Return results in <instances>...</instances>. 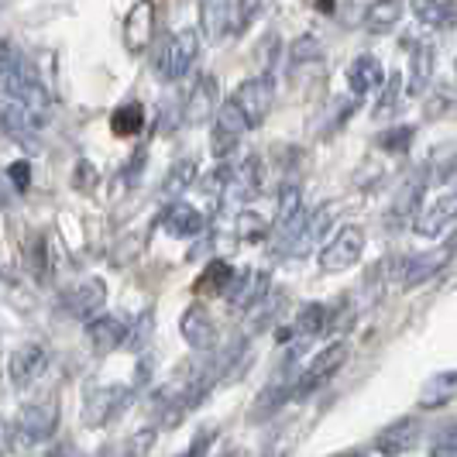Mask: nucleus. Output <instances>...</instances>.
Returning a JSON list of instances; mask_svg holds the SVG:
<instances>
[{
    "instance_id": "1",
    "label": "nucleus",
    "mask_w": 457,
    "mask_h": 457,
    "mask_svg": "<svg viewBox=\"0 0 457 457\" xmlns=\"http://www.w3.org/2000/svg\"><path fill=\"white\" fill-rule=\"evenodd\" d=\"M196 55H200V31H196V28H179V31H172L169 38H162L152 66L159 72V79L176 83V79H183L186 72L193 69Z\"/></svg>"
},
{
    "instance_id": "21",
    "label": "nucleus",
    "mask_w": 457,
    "mask_h": 457,
    "mask_svg": "<svg viewBox=\"0 0 457 457\" xmlns=\"http://www.w3.org/2000/svg\"><path fill=\"white\" fill-rule=\"evenodd\" d=\"M204 224H206L204 213L196 206L179 204V200L162 213V228H165V234H172V237H196V234H204Z\"/></svg>"
},
{
    "instance_id": "38",
    "label": "nucleus",
    "mask_w": 457,
    "mask_h": 457,
    "mask_svg": "<svg viewBox=\"0 0 457 457\" xmlns=\"http://www.w3.org/2000/svg\"><path fill=\"white\" fill-rule=\"evenodd\" d=\"M427 457H457V423L444 427V430L436 434L434 447H430V454Z\"/></svg>"
},
{
    "instance_id": "5",
    "label": "nucleus",
    "mask_w": 457,
    "mask_h": 457,
    "mask_svg": "<svg viewBox=\"0 0 457 457\" xmlns=\"http://www.w3.org/2000/svg\"><path fill=\"white\" fill-rule=\"evenodd\" d=\"M128 399H131L128 386H96V389H90L83 399V427H90V430L107 427L111 420H117L124 412Z\"/></svg>"
},
{
    "instance_id": "33",
    "label": "nucleus",
    "mask_w": 457,
    "mask_h": 457,
    "mask_svg": "<svg viewBox=\"0 0 457 457\" xmlns=\"http://www.w3.org/2000/svg\"><path fill=\"white\" fill-rule=\"evenodd\" d=\"M412 137H416V128H412V124L389 128V131L378 135V148H382V152H392V155H403V152H410Z\"/></svg>"
},
{
    "instance_id": "24",
    "label": "nucleus",
    "mask_w": 457,
    "mask_h": 457,
    "mask_svg": "<svg viewBox=\"0 0 457 457\" xmlns=\"http://www.w3.org/2000/svg\"><path fill=\"white\" fill-rule=\"evenodd\" d=\"M234 269H230V262H224V258H213V262H206V269L200 272V278H196V293L200 296H228L230 282H234Z\"/></svg>"
},
{
    "instance_id": "16",
    "label": "nucleus",
    "mask_w": 457,
    "mask_h": 457,
    "mask_svg": "<svg viewBox=\"0 0 457 457\" xmlns=\"http://www.w3.org/2000/svg\"><path fill=\"white\" fill-rule=\"evenodd\" d=\"M451 254H454V245H440V248H434V252L406 258V272H403V278H399V286H403V289H416V286H423L427 278H434V275L447 265V258H451Z\"/></svg>"
},
{
    "instance_id": "32",
    "label": "nucleus",
    "mask_w": 457,
    "mask_h": 457,
    "mask_svg": "<svg viewBox=\"0 0 457 457\" xmlns=\"http://www.w3.org/2000/svg\"><path fill=\"white\" fill-rule=\"evenodd\" d=\"M28 269L35 275V282H48V245H46V234H35L31 245H28Z\"/></svg>"
},
{
    "instance_id": "36",
    "label": "nucleus",
    "mask_w": 457,
    "mask_h": 457,
    "mask_svg": "<svg viewBox=\"0 0 457 457\" xmlns=\"http://www.w3.org/2000/svg\"><path fill=\"white\" fill-rule=\"evenodd\" d=\"M152 444H155V430L148 427V430H137L131 434L120 447H114V457H141L152 451Z\"/></svg>"
},
{
    "instance_id": "11",
    "label": "nucleus",
    "mask_w": 457,
    "mask_h": 457,
    "mask_svg": "<svg viewBox=\"0 0 457 457\" xmlns=\"http://www.w3.org/2000/svg\"><path fill=\"white\" fill-rule=\"evenodd\" d=\"M457 220V193H447V196H436L434 204L420 206V213L412 217V230L420 237H436L451 228Z\"/></svg>"
},
{
    "instance_id": "15",
    "label": "nucleus",
    "mask_w": 457,
    "mask_h": 457,
    "mask_svg": "<svg viewBox=\"0 0 457 457\" xmlns=\"http://www.w3.org/2000/svg\"><path fill=\"white\" fill-rule=\"evenodd\" d=\"M179 330H183L186 344L196 347V351H213V344H217V323H213V317H210V310H206L204 303L186 306Z\"/></svg>"
},
{
    "instance_id": "7",
    "label": "nucleus",
    "mask_w": 457,
    "mask_h": 457,
    "mask_svg": "<svg viewBox=\"0 0 457 457\" xmlns=\"http://www.w3.org/2000/svg\"><path fill=\"white\" fill-rule=\"evenodd\" d=\"M361 252H365V230L347 224V228L334 234V241L320 252V269L323 272H344V269L361 262Z\"/></svg>"
},
{
    "instance_id": "10",
    "label": "nucleus",
    "mask_w": 457,
    "mask_h": 457,
    "mask_svg": "<svg viewBox=\"0 0 457 457\" xmlns=\"http://www.w3.org/2000/svg\"><path fill=\"white\" fill-rule=\"evenodd\" d=\"M152 31H155V4L152 0H137L135 7L128 11V18H124V31H120L124 48L131 55H141L152 42Z\"/></svg>"
},
{
    "instance_id": "4",
    "label": "nucleus",
    "mask_w": 457,
    "mask_h": 457,
    "mask_svg": "<svg viewBox=\"0 0 457 457\" xmlns=\"http://www.w3.org/2000/svg\"><path fill=\"white\" fill-rule=\"evenodd\" d=\"M230 100L241 107V114H245V120H248V128H262L275 104V79L269 76V72L252 76V79H245V83L234 90Z\"/></svg>"
},
{
    "instance_id": "46",
    "label": "nucleus",
    "mask_w": 457,
    "mask_h": 457,
    "mask_svg": "<svg viewBox=\"0 0 457 457\" xmlns=\"http://www.w3.org/2000/svg\"><path fill=\"white\" fill-rule=\"evenodd\" d=\"M269 457H286V451H272Z\"/></svg>"
},
{
    "instance_id": "41",
    "label": "nucleus",
    "mask_w": 457,
    "mask_h": 457,
    "mask_svg": "<svg viewBox=\"0 0 457 457\" xmlns=\"http://www.w3.org/2000/svg\"><path fill=\"white\" fill-rule=\"evenodd\" d=\"M213 436H217V430H213V427H210V430H204V434H196V436H193V444L186 447L183 457H204L206 451H210V444H213Z\"/></svg>"
},
{
    "instance_id": "31",
    "label": "nucleus",
    "mask_w": 457,
    "mask_h": 457,
    "mask_svg": "<svg viewBox=\"0 0 457 457\" xmlns=\"http://www.w3.org/2000/svg\"><path fill=\"white\" fill-rule=\"evenodd\" d=\"M237 234H241V241H265L272 228H269V220L262 217V213H254V210H241L237 213Z\"/></svg>"
},
{
    "instance_id": "45",
    "label": "nucleus",
    "mask_w": 457,
    "mask_h": 457,
    "mask_svg": "<svg viewBox=\"0 0 457 457\" xmlns=\"http://www.w3.org/2000/svg\"><path fill=\"white\" fill-rule=\"evenodd\" d=\"M7 204V189H4V183H0V206Z\"/></svg>"
},
{
    "instance_id": "47",
    "label": "nucleus",
    "mask_w": 457,
    "mask_h": 457,
    "mask_svg": "<svg viewBox=\"0 0 457 457\" xmlns=\"http://www.w3.org/2000/svg\"><path fill=\"white\" fill-rule=\"evenodd\" d=\"M344 457H365V454H344Z\"/></svg>"
},
{
    "instance_id": "44",
    "label": "nucleus",
    "mask_w": 457,
    "mask_h": 457,
    "mask_svg": "<svg viewBox=\"0 0 457 457\" xmlns=\"http://www.w3.org/2000/svg\"><path fill=\"white\" fill-rule=\"evenodd\" d=\"M320 11H334V0H320Z\"/></svg>"
},
{
    "instance_id": "30",
    "label": "nucleus",
    "mask_w": 457,
    "mask_h": 457,
    "mask_svg": "<svg viewBox=\"0 0 457 457\" xmlns=\"http://www.w3.org/2000/svg\"><path fill=\"white\" fill-rule=\"evenodd\" d=\"M410 4H412V14L427 24V28H440V24L451 21V14H454V4L451 0H410Z\"/></svg>"
},
{
    "instance_id": "20",
    "label": "nucleus",
    "mask_w": 457,
    "mask_h": 457,
    "mask_svg": "<svg viewBox=\"0 0 457 457\" xmlns=\"http://www.w3.org/2000/svg\"><path fill=\"white\" fill-rule=\"evenodd\" d=\"M200 31L210 46L220 42L228 31H234V4L230 0H204L200 4Z\"/></svg>"
},
{
    "instance_id": "8",
    "label": "nucleus",
    "mask_w": 457,
    "mask_h": 457,
    "mask_svg": "<svg viewBox=\"0 0 457 457\" xmlns=\"http://www.w3.org/2000/svg\"><path fill=\"white\" fill-rule=\"evenodd\" d=\"M420 436H423L420 420H416V416H403V420L389 423L382 434L375 436V451L382 457H403L420 444Z\"/></svg>"
},
{
    "instance_id": "2",
    "label": "nucleus",
    "mask_w": 457,
    "mask_h": 457,
    "mask_svg": "<svg viewBox=\"0 0 457 457\" xmlns=\"http://www.w3.org/2000/svg\"><path fill=\"white\" fill-rule=\"evenodd\" d=\"M11 427H14V447L18 451H31V447L46 444L48 436L55 434V427H59V403L55 399L28 403Z\"/></svg>"
},
{
    "instance_id": "6",
    "label": "nucleus",
    "mask_w": 457,
    "mask_h": 457,
    "mask_svg": "<svg viewBox=\"0 0 457 457\" xmlns=\"http://www.w3.org/2000/svg\"><path fill=\"white\" fill-rule=\"evenodd\" d=\"M245 131H252V128H248V120L241 114V107L234 100L220 104V111L213 117V128H210V152H213V159L234 155V148L241 145Z\"/></svg>"
},
{
    "instance_id": "14",
    "label": "nucleus",
    "mask_w": 457,
    "mask_h": 457,
    "mask_svg": "<svg viewBox=\"0 0 457 457\" xmlns=\"http://www.w3.org/2000/svg\"><path fill=\"white\" fill-rule=\"evenodd\" d=\"M386 79L389 76H386V69H382V62L375 55H358L347 66V90H351L354 100H365L371 93H378L386 87Z\"/></svg>"
},
{
    "instance_id": "27",
    "label": "nucleus",
    "mask_w": 457,
    "mask_h": 457,
    "mask_svg": "<svg viewBox=\"0 0 457 457\" xmlns=\"http://www.w3.org/2000/svg\"><path fill=\"white\" fill-rule=\"evenodd\" d=\"M196 176H200V169H196V162L193 159H179L172 169H169V176H165V183H162V196L165 200H176V196H183L189 186L196 183Z\"/></svg>"
},
{
    "instance_id": "28",
    "label": "nucleus",
    "mask_w": 457,
    "mask_h": 457,
    "mask_svg": "<svg viewBox=\"0 0 457 457\" xmlns=\"http://www.w3.org/2000/svg\"><path fill=\"white\" fill-rule=\"evenodd\" d=\"M230 189L237 193V200H252L254 193L262 189V159H258V155L241 162V169H234Z\"/></svg>"
},
{
    "instance_id": "9",
    "label": "nucleus",
    "mask_w": 457,
    "mask_h": 457,
    "mask_svg": "<svg viewBox=\"0 0 457 457\" xmlns=\"http://www.w3.org/2000/svg\"><path fill=\"white\" fill-rule=\"evenodd\" d=\"M46 368H48L46 347H42L38 341L21 344V347L11 354V382H14V389H28V386H35V382L46 375Z\"/></svg>"
},
{
    "instance_id": "40",
    "label": "nucleus",
    "mask_w": 457,
    "mask_h": 457,
    "mask_svg": "<svg viewBox=\"0 0 457 457\" xmlns=\"http://www.w3.org/2000/svg\"><path fill=\"white\" fill-rule=\"evenodd\" d=\"M7 183L14 186L18 193H24V189L31 186V165H28L24 159L11 162V165H7Z\"/></svg>"
},
{
    "instance_id": "18",
    "label": "nucleus",
    "mask_w": 457,
    "mask_h": 457,
    "mask_svg": "<svg viewBox=\"0 0 457 457\" xmlns=\"http://www.w3.org/2000/svg\"><path fill=\"white\" fill-rule=\"evenodd\" d=\"M104 303H107V286H104V278H87V282H79L76 289H69V296H66L69 313L79 317V320L96 317V313L104 310Z\"/></svg>"
},
{
    "instance_id": "37",
    "label": "nucleus",
    "mask_w": 457,
    "mask_h": 457,
    "mask_svg": "<svg viewBox=\"0 0 457 457\" xmlns=\"http://www.w3.org/2000/svg\"><path fill=\"white\" fill-rule=\"evenodd\" d=\"M382 96H378V104H375V117H386L399 104V93H403V76L399 72H392L389 79H386V87H382Z\"/></svg>"
},
{
    "instance_id": "12",
    "label": "nucleus",
    "mask_w": 457,
    "mask_h": 457,
    "mask_svg": "<svg viewBox=\"0 0 457 457\" xmlns=\"http://www.w3.org/2000/svg\"><path fill=\"white\" fill-rule=\"evenodd\" d=\"M87 341H90L93 354L104 358V354H114L117 347L131 341V330L120 317H93V320H87Z\"/></svg>"
},
{
    "instance_id": "3",
    "label": "nucleus",
    "mask_w": 457,
    "mask_h": 457,
    "mask_svg": "<svg viewBox=\"0 0 457 457\" xmlns=\"http://www.w3.org/2000/svg\"><path fill=\"white\" fill-rule=\"evenodd\" d=\"M347 354H351V347H347V341H334V344H327L323 351H317V358L310 361V365L299 371V378L293 382V399H306L310 392H317L337 371V368L347 361Z\"/></svg>"
},
{
    "instance_id": "17",
    "label": "nucleus",
    "mask_w": 457,
    "mask_h": 457,
    "mask_svg": "<svg viewBox=\"0 0 457 457\" xmlns=\"http://www.w3.org/2000/svg\"><path fill=\"white\" fill-rule=\"evenodd\" d=\"M427 183H430V172H427V165L420 169V172H412L410 183L403 186V193L395 196V206H392L389 213V224L395 228H403V224H412V217L420 213V206H423V193H427Z\"/></svg>"
},
{
    "instance_id": "35",
    "label": "nucleus",
    "mask_w": 457,
    "mask_h": 457,
    "mask_svg": "<svg viewBox=\"0 0 457 457\" xmlns=\"http://www.w3.org/2000/svg\"><path fill=\"white\" fill-rule=\"evenodd\" d=\"M317 59H320V42L310 38V35H303V38H296V42L289 46V69H299V66H306V62H317Z\"/></svg>"
},
{
    "instance_id": "48",
    "label": "nucleus",
    "mask_w": 457,
    "mask_h": 457,
    "mask_svg": "<svg viewBox=\"0 0 457 457\" xmlns=\"http://www.w3.org/2000/svg\"><path fill=\"white\" fill-rule=\"evenodd\" d=\"M224 457H234V454H224Z\"/></svg>"
},
{
    "instance_id": "34",
    "label": "nucleus",
    "mask_w": 457,
    "mask_h": 457,
    "mask_svg": "<svg viewBox=\"0 0 457 457\" xmlns=\"http://www.w3.org/2000/svg\"><path fill=\"white\" fill-rule=\"evenodd\" d=\"M430 69H434V48L430 46H420L416 55H412V93H423L427 79H430Z\"/></svg>"
},
{
    "instance_id": "39",
    "label": "nucleus",
    "mask_w": 457,
    "mask_h": 457,
    "mask_svg": "<svg viewBox=\"0 0 457 457\" xmlns=\"http://www.w3.org/2000/svg\"><path fill=\"white\" fill-rule=\"evenodd\" d=\"M258 11H262V0H234V35L245 31Z\"/></svg>"
},
{
    "instance_id": "25",
    "label": "nucleus",
    "mask_w": 457,
    "mask_h": 457,
    "mask_svg": "<svg viewBox=\"0 0 457 457\" xmlns=\"http://www.w3.org/2000/svg\"><path fill=\"white\" fill-rule=\"evenodd\" d=\"M403 18V0H371L365 11V28L382 35V31H392Z\"/></svg>"
},
{
    "instance_id": "22",
    "label": "nucleus",
    "mask_w": 457,
    "mask_h": 457,
    "mask_svg": "<svg viewBox=\"0 0 457 457\" xmlns=\"http://www.w3.org/2000/svg\"><path fill=\"white\" fill-rule=\"evenodd\" d=\"M334 213H337V206L334 204H323V206H317V213H306V224H303L296 241H293L289 254H310V248L323 237V230L330 228Z\"/></svg>"
},
{
    "instance_id": "43",
    "label": "nucleus",
    "mask_w": 457,
    "mask_h": 457,
    "mask_svg": "<svg viewBox=\"0 0 457 457\" xmlns=\"http://www.w3.org/2000/svg\"><path fill=\"white\" fill-rule=\"evenodd\" d=\"M11 447H14V427L7 420H0V457L7 454Z\"/></svg>"
},
{
    "instance_id": "19",
    "label": "nucleus",
    "mask_w": 457,
    "mask_h": 457,
    "mask_svg": "<svg viewBox=\"0 0 457 457\" xmlns=\"http://www.w3.org/2000/svg\"><path fill=\"white\" fill-rule=\"evenodd\" d=\"M269 293V272H241L234 275L228 289V303L234 310H254Z\"/></svg>"
},
{
    "instance_id": "42",
    "label": "nucleus",
    "mask_w": 457,
    "mask_h": 457,
    "mask_svg": "<svg viewBox=\"0 0 457 457\" xmlns=\"http://www.w3.org/2000/svg\"><path fill=\"white\" fill-rule=\"evenodd\" d=\"M93 183H96V169L90 162H79L76 165V189H90Z\"/></svg>"
},
{
    "instance_id": "13",
    "label": "nucleus",
    "mask_w": 457,
    "mask_h": 457,
    "mask_svg": "<svg viewBox=\"0 0 457 457\" xmlns=\"http://www.w3.org/2000/svg\"><path fill=\"white\" fill-rule=\"evenodd\" d=\"M220 111L217 104V79L213 76H200L193 83V90L186 93V104H183V120L186 124H206L213 120Z\"/></svg>"
},
{
    "instance_id": "29",
    "label": "nucleus",
    "mask_w": 457,
    "mask_h": 457,
    "mask_svg": "<svg viewBox=\"0 0 457 457\" xmlns=\"http://www.w3.org/2000/svg\"><path fill=\"white\" fill-rule=\"evenodd\" d=\"M141 128H145V107L141 104H124L111 114V131L117 137H135L141 135Z\"/></svg>"
},
{
    "instance_id": "23",
    "label": "nucleus",
    "mask_w": 457,
    "mask_h": 457,
    "mask_svg": "<svg viewBox=\"0 0 457 457\" xmlns=\"http://www.w3.org/2000/svg\"><path fill=\"white\" fill-rule=\"evenodd\" d=\"M454 395H457V368L454 371H436V375H430L423 382V389H420V406L423 410H440Z\"/></svg>"
},
{
    "instance_id": "26",
    "label": "nucleus",
    "mask_w": 457,
    "mask_h": 457,
    "mask_svg": "<svg viewBox=\"0 0 457 457\" xmlns=\"http://www.w3.org/2000/svg\"><path fill=\"white\" fill-rule=\"evenodd\" d=\"M330 327V310L323 306V303H306L303 310H299V317H296V337L299 341H313L317 334H323Z\"/></svg>"
}]
</instances>
